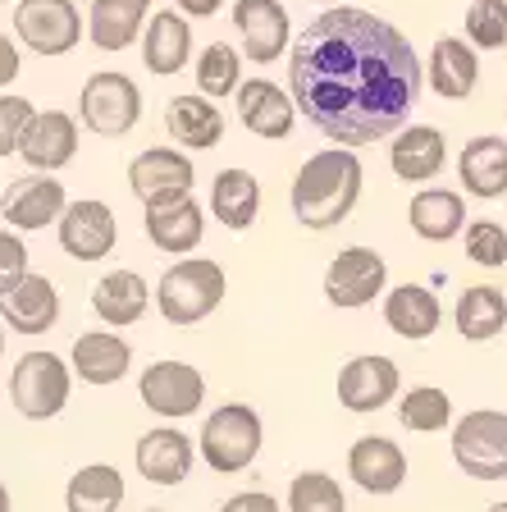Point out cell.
<instances>
[{"label": "cell", "mask_w": 507, "mask_h": 512, "mask_svg": "<svg viewBox=\"0 0 507 512\" xmlns=\"http://www.w3.org/2000/svg\"><path fill=\"white\" fill-rule=\"evenodd\" d=\"M224 293H229V279H224L220 261L188 256V261H179V266H169L165 275H160L156 307H160V316H165L169 325L188 330V325L206 320L215 307H220Z\"/></svg>", "instance_id": "cell-3"}, {"label": "cell", "mask_w": 507, "mask_h": 512, "mask_svg": "<svg viewBox=\"0 0 507 512\" xmlns=\"http://www.w3.org/2000/svg\"><path fill=\"white\" fill-rule=\"evenodd\" d=\"M288 512H348V499L338 490V480L325 471H302L288 485Z\"/></svg>", "instance_id": "cell-37"}, {"label": "cell", "mask_w": 507, "mask_h": 512, "mask_svg": "<svg viewBox=\"0 0 507 512\" xmlns=\"http://www.w3.org/2000/svg\"><path fill=\"white\" fill-rule=\"evenodd\" d=\"M128 188L142 206L151 202H169V197H183L192 192V160L174 147H151L142 156H133L128 165Z\"/></svg>", "instance_id": "cell-14"}, {"label": "cell", "mask_w": 507, "mask_h": 512, "mask_svg": "<svg viewBox=\"0 0 507 512\" xmlns=\"http://www.w3.org/2000/svg\"><path fill=\"white\" fill-rule=\"evenodd\" d=\"M453 320H457V334H462V339H471V343H485V339H494V334H503V325H507L503 288H494V284L462 288Z\"/></svg>", "instance_id": "cell-33"}, {"label": "cell", "mask_w": 507, "mask_h": 512, "mask_svg": "<svg viewBox=\"0 0 507 512\" xmlns=\"http://www.w3.org/2000/svg\"><path fill=\"white\" fill-rule=\"evenodd\" d=\"M69 389H74V375H69V366L55 352H23L10 371L14 412L28 416V421L60 416L64 403H69Z\"/></svg>", "instance_id": "cell-5"}, {"label": "cell", "mask_w": 507, "mask_h": 512, "mask_svg": "<svg viewBox=\"0 0 507 512\" xmlns=\"http://www.w3.org/2000/svg\"><path fill=\"white\" fill-rule=\"evenodd\" d=\"M147 512H160V508H147Z\"/></svg>", "instance_id": "cell-48"}, {"label": "cell", "mask_w": 507, "mask_h": 512, "mask_svg": "<svg viewBox=\"0 0 507 512\" xmlns=\"http://www.w3.org/2000/svg\"><path fill=\"white\" fill-rule=\"evenodd\" d=\"M211 211L224 229L243 234L247 224L261 211V183H256L252 170H220L211 183Z\"/></svg>", "instance_id": "cell-32"}, {"label": "cell", "mask_w": 507, "mask_h": 512, "mask_svg": "<svg viewBox=\"0 0 507 512\" xmlns=\"http://www.w3.org/2000/svg\"><path fill=\"white\" fill-rule=\"evenodd\" d=\"M23 275H28V247L19 234L0 229V293H10Z\"/></svg>", "instance_id": "cell-41"}, {"label": "cell", "mask_w": 507, "mask_h": 512, "mask_svg": "<svg viewBox=\"0 0 507 512\" xmlns=\"http://www.w3.org/2000/svg\"><path fill=\"white\" fill-rule=\"evenodd\" d=\"M384 320H389L393 334L421 343V339H430V334L439 330L444 307H439V298H434L425 284H402V288H393L389 298H384Z\"/></svg>", "instance_id": "cell-29"}, {"label": "cell", "mask_w": 507, "mask_h": 512, "mask_svg": "<svg viewBox=\"0 0 507 512\" xmlns=\"http://www.w3.org/2000/svg\"><path fill=\"white\" fill-rule=\"evenodd\" d=\"M233 28L243 37V55L252 64H275L293 42V23H288V10L279 0H238Z\"/></svg>", "instance_id": "cell-12"}, {"label": "cell", "mask_w": 507, "mask_h": 512, "mask_svg": "<svg viewBox=\"0 0 507 512\" xmlns=\"http://www.w3.org/2000/svg\"><path fill=\"white\" fill-rule=\"evenodd\" d=\"M147 10L151 0H92L87 10V32L101 51H124L142 37L147 28Z\"/></svg>", "instance_id": "cell-27"}, {"label": "cell", "mask_w": 507, "mask_h": 512, "mask_svg": "<svg viewBox=\"0 0 507 512\" xmlns=\"http://www.w3.org/2000/svg\"><path fill=\"white\" fill-rule=\"evenodd\" d=\"M192 55V28L183 14L174 10H156L142 28V64L156 78H174L183 74V64Z\"/></svg>", "instance_id": "cell-19"}, {"label": "cell", "mask_w": 507, "mask_h": 512, "mask_svg": "<svg viewBox=\"0 0 507 512\" xmlns=\"http://www.w3.org/2000/svg\"><path fill=\"white\" fill-rule=\"evenodd\" d=\"M261 416L247 403H224L220 412L206 416L201 426V458L206 467L220 471V476H233V471H247L261 453Z\"/></svg>", "instance_id": "cell-4"}, {"label": "cell", "mask_w": 507, "mask_h": 512, "mask_svg": "<svg viewBox=\"0 0 507 512\" xmlns=\"http://www.w3.org/2000/svg\"><path fill=\"white\" fill-rule=\"evenodd\" d=\"M430 87L444 101H466V96L476 92L480 83V60H476V46L457 42V37H439L430 51Z\"/></svg>", "instance_id": "cell-26"}, {"label": "cell", "mask_w": 507, "mask_h": 512, "mask_svg": "<svg viewBox=\"0 0 507 512\" xmlns=\"http://www.w3.org/2000/svg\"><path fill=\"white\" fill-rule=\"evenodd\" d=\"M444 133L430 124H412L402 128L398 142L389 147V165L402 183H430L434 174L444 170Z\"/></svg>", "instance_id": "cell-25"}, {"label": "cell", "mask_w": 507, "mask_h": 512, "mask_svg": "<svg viewBox=\"0 0 507 512\" xmlns=\"http://www.w3.org/2000/svg\"><path fill=\"white\" fill-rule=\"evenodd\" d=\"M407 224L416 229V238L425 243H448L466 229V202L462 192H448V188H425L412 197L407 206Z\"/></svg>", "instance_id": "cell-28"}, {"label": "cell", "mask_w": 507, "mask_h": 512, "mask_svg": "<svg viewBox=\"0 0 507 512\" xmlns=\"http://www.w3.org/2000/svg\"><path fill=\"white\" fill-rule=\"evenodd\" d=\"M78 119L96 138H124L142 119V92L128 74H92L78 96Z\"/></svg>", "instance_id": "cell-6"}, {"label": "cell", "mask_w": 507, "mask_h": 512, "mask_svg": "<svg viewBox=\"0 0 507 512\" xmlns=\"http://www.w3.org/2000/svg\"><path fill=\"white\" fill-rule=\"evenodd\" d=\"M0 512H10V490H5V480H0Z\"/></svg>", "instance_id": "cell-45"}, {"label": "cell", "mask_w": 507, "mask_h": 512, "mask_svg": "<svg viewBox=\"0 0 507 512\" xmlns=\"http://www.w3.org/2000/svg\"><path fill=\"white\" fill-rule=\"evenodd\" d=\"M453 458L471 480H507V412H466L453 430Z\"/></svg>", "instance_id": "cell-7"}, {"label": "cell", "mask_w": 507, "mask_h": 512, "mask_svg": "<svg viewBox=\"0 0 507 512\" xmlns=\"http://www.w3.org/2000/svg\"><path fill=\"white\" fill-rule=\"evenodd\" d=\"M398 384V366L380 352H366V357H352L338 371V403L348 412H380L384 403L398 398Z\"/></svg>", "instance_id": "cell-15"}, {"label": "cell", "mask_w": 507, "mask_h": 512, "mask_svg": "<svg viewBox=\"0 0 507 512\" xmlns=\"http://www.w3.org/2000/svg\"><path fill=\"white\" fill-rule=\"evenodd\" d=\"M398 421L416 435H434V430H444L453 421V403H448L444 389H434V384H421L412 394L398 403Z\"/></svg>", "instance_id": "cell-36"}, {"label": "cell", "mask_w": 507, "mask_h": 512, "mask_svg": "<svg viewBox=\"0 0 507 512\" xmlns=\"http://www.w3.org/2000/svg\"><path fill=\"white\" fill-rule=\"evenodd\" d=\"M220 512H279V503L261 490H247V494H233L229 503H220Z\"/></svg>", "instance_id": "cell-42"}, {"label": "cell", "mask_w": 507, "mask_h": 512, "mask_svg": "<svg viewBox=\"0 0 507 512\" xmlns=\"http://www.w3.org/2000/svg\"><path fill=\"white\" fill-rule=\"evenodd\" d=\"M0 5H10V0H0Z\"/></svg>", "instance_id": "cell-49"}, {"label": "cell", "mask_w": 507, "mask_h": 512, "mask_svg": "<svg viewBox=\"0 0 507 512\" xmlns=\"http://www.w3.org/2000/svg\"><path fill=\"white\" fill-rule=\"evenodd\" d=\"M466 256L476 261V266H507V229L494 220H476V224H466Z\"/></svg>", "instance_id": "cell-39"}, {"label": "cell", "mask_w": 507, "mask_h": 512, "mask_svg": "<svg viewBox=\"0 0 507 512\" xmlns=\"http://www.w3.org/2000/svg\"><path fill=\"white\" fill-rule=\"evenodd\" d=\"M19 78V46L0 32V87H10Z\"/></svg>", "instance_id": "cell-43"}, {"label": "cell", "mask_w": 507, "mask_h": 512, "mask_svg": "<svg viewBox=\"0 0 507 512\" xmlns=\"http://www.w3.org/2000/svg\"><path fill=\"white\" fill-rule=\"evenodd\" d=\"M489 512H507V499H503V503H494V508H489Z\"/></svg>", "instance_id": "cell-46"}, {"label": "cell", "mask_w": 507, "mask_h": 512, "mask_svg": "<svg viewBox=\"0 0 507 512\" xmlns=\"http://www.w3.org/2000/svg\"><path fill=\"white\" fill-rule=\"evenodd\" d=\"M119 238V220L106 202L83 197V202H69L60 211V247L74 261H101V256L115 252Z\"/></svg>", "instance_id": "cell-11"}, {"label": "cell", "mask_w": 507, "mask_h": 512, "mask_svg": "<svg viewBox=\"0 0 507 512\" xmlns=\"http://www.w3.org/2000/svg\"><path fill=\"white\" fill-rule=\"evenodd\" d=\"M425 69L393 23L338 5L288 51V96L338 147H366L398 133L421 101Z\"/></svg>", "instance_id": "cell-1"}, {"label": "cell", "mask_w": 507, "mask_h": 512, "mask_svg": "<svg viewBox=\"0 0 507 512\" xmlns=\"http://www.w3.org/2000/svg\"><path fill=\"white\" fill-rule=\"evenodd\" d=\"M124 503V476L106 462H92V467H78L69 490H64V508L69 512H119Z\"/></svg>", "instance_id": "cell-34"}, {"label": "cell", "mask_w": 507, "mask_h": 512, "mask_svg": "<svg viewBox=\"0 0 507 512\" xmlns=\"http://www.w3.org/2000/svg\"><path fill=\"white\" fill-rule=\"evenodd\" d=\"M220 5H224V0H179V10L192 14V19H211Z\"/></svg>", "instance_id": "cell-44"}, {"label": "cell", "mask_w": 507, "mask_h": 512, "mask_svg": "<svg viewBox=\"0 0 507 512\" xmlns=\"http://www.w3.org/2000/svg\"><path fill=\"white\" fill-rule=\"evenodd\" d=\"M201 234H206V220H201V206L192 202V192L147 206V238L160 252L183 256L201 243Z\"/></svg>", "instance_id": "cell-20"}, {"label": "cell", "mask_w": 507, "mask_h": 512, "mask_svg": "<svg viewBox=\"0 0 507 512\" xmlns=\"http://www.w3.org/2000/svg\"><path fill=\"white\" fill-rule=\"evenodd\" d=\"M128 366H133V348H128V339H119V334H110V330L78 334V343H74V375L83 384H96V389L119 384L128 375Z\"/></svg>", "instance_id": "cell-22"}, {"label": "cell", "mask_w": 507, "mask_h": 512, "mask_svg": "<svg viewBox=\"0 0 507 512\" xmlns=\"http://www.w3.org/2000/svg\"><path fill=\"white\" fill-rule=\"evenodd\" d=\"M238 83H243V55L233 51L229 42H211L197 55V87L206 101L238 92Z\"/></svg>", "instance_id": "cell-35"}, {"label": "cell", "mask_w": 507, "mask_h": 512, "mask_svg": "<svg viewBox=\"0 0 507 512\" xmlns=\"http://www.w3.org/2000/svg\"><path fill=\"white\" fill-rule=\"evenodd\" d=\"M457 174H462L471 197H485V202L503 197L507 192V138H471L462 147Z\"/></svg>", "instance_id": "cell-30"}, {"label": "cell", "mask_w": 507, "mask_h": 512, "mask_svg": "<svg viewBox=\"0 0 507 512\" xmlns=\"http://www.w3.org/2000/svg\"><path fill=\"white\" fill-rule=\"evenodd\" d=\"M466 37L480 51H503L507 46V0H476L466 10Z\"/></svg>", "instance_id": "cell-38"}, {"label": "cell", "mask_w": 507, "mask_h": 512, "mask_svg": "<svg viewBox=\"0 0 507 512\" xmlns=\"http://www.w3.org/2000/svg\"><path fill=\"white\" fill-rule=\"evenodd\" d=\"M64 206H69L64 202V183H55L51 174H23L0 192V215L10 220V229H23V234L60 220Z\"/></svg>", "instance_id": "cell-16"}, {"label": "cell", "mask_w": 507, "mask_h": 512, "mask_svg": "<svg viewBox=\"0 0 507 512\" xmlns=\"http://www.w3.org/2000/svg\"><path fill=\"white\" fill-rule=\"evenodd\" d=\"M147 302H151V288L138 270H110V275L96 279L92 288V311L106 325L124 330V325H138L147 316Z\"/></svg>", "instance_id": "cell-24"}, {"label": "cell", "mask_w": 507, "mask_h": 512, "mask_svg": "<svg viewBox=\"0 0 507 512\" xmlns=\"http://www.w3.org/2000/svg\"><path fill=\"white\" fill-rule=\"evenodd\" d=\"M14 32L37 55H69L83 42V14L74 0H19L14 5Z\"/></svg>", "instance_id": "cell-8"}, {"label": "cell", "mask_w": 507, "mask_h": 512, "mask_svg": "<svg viewBox=\"0 0 507 512\" xmlns=\"http://www.w3.org/2000/svg\"><path fill=\"white\" fill-rule=\"evenodd\" d=\"M133 462H138V471L151 485H179L192 471V439L169 426L147 430V435L138 439V448H133Z\"/></svg>", "instance_id": "cell-23"}, {"label": "cell", "mask_w": 507, "mask_h": 512, "mask_svg": "<svg viewBox=\"0 0 507 512\" xmlns=\"http://www.w3.org/2000/svg\"><path fill=\"white\" fill-rule=\"evenodd\" d=\"M32 119V101L28 96H0V156H14L19 151L23 128Z\"/></svg>", "instance_id": "cell-40"}, {"label": "cell", "mask_w": 507, "mask_h": 512, "mask_svg": "<svg viewBox=\"0 0 507 512\" xmlns=\"http://www.w3.org/2000/svg\"><path fill=\"white\" fill-rule=\"evenodd\" d=\"M0 320L14 334H46L60 320V293L46 275H23L10 293H0Z\"/></svg>", "instance_id": "cell-18"}, {"label": "cell", "mask_w": 507, "mask_h": 512, "mask_svg": "<svg viewBox=\"0 0 507 512\" xmlns=\"http://www.w3.org/2000/svg\"><path fill=\"white\" fill-rule=\"evenodd\" d=\"M348 476L357 480L366 494H393L407 480V458L402 448L384 435H366L352 444L348 453Z\"/></svg>", "instance_id": "cell-21"}, {"label": "cell", "mask_w": 507, "mask_h": 512, "mask_svg": "<svg viewBox=\"0 0 507 512\" xmlns=\"http://www.w3.org/2000/svg\"><path fill=\"white\" fill-rule=\"evenodd\" d=\"M361 197V160L357 151L329 147L311 156L293 179V215L307 229H334L352 215Z\"/></svg>", "instance_id": "cell-2"}, {"label": "cell", "mask_w": 507, "mask_h": 512, "mask_svg": "<svg viewBox=\"0 0 507 512\" xmlns=\"http://www.w3.org/2000/svg\"><path fill=\"white\" fill-rule=\"evenodd\" d=\"M238 119H243L247 133H256V138L265 142H279L293 133V96L284 92L279 83H270V78H247V83H238Z\"/></svg>", "instance_id": "cell-17"}, {"label": "cell", "mask_w": 507, "mask_h": 512, "mask_svg": "<svg viewBox=\"0 0 507 512\" xmlns=\"http://www.w3.org/2000/svg\"><path fill=\"white\" fill-rule=\"evenodd\" d=\"M78 151V119L64 115V110H32L28 128L19 138V156L28 160L32 170L55 174L64 170Z\"/></svg>", "instance_id": "cell-13"}, {"label": "cell", "mask_w": 507, "mask_h": 512, "mask_svg": "<svg viewBox=\"0 0 507 512\" xmlns=\"http://www.w3.org/2000/svg\"><path fill=\"white\" fill-rule=\"evenodd\" d=\"M0 352H5V330H0Z\"/></svg>", "instance_id": "cell-47"}, {"label": "cell", "mask_w": 507, "mask_h": 512, "mask_svg": "<svg viewBox=\"0 0 507 512\" xmlns=\"http://www.w3.org/2000/svg\"><path fill=\"white\" fill-rule=\"evenodd\" d=\"M384 279H389V266L375 247H343L325 270V298L343 311L370 307L375 293H384Z\"/></svg>", "instance_id": "cell-9"}, {"label": "cell", "mask_w": 507, "mask_h": 512, "mask_svg": "<svg viewBox=\"0 0 507 512\" xmlns=\"http://www.w3.org/2000/svg\"><path fill=\"white\" fill-rule=\"evenodd\" d=\"M138 394H142V407H151L156 416H169V421H179V416H192L201 407L206 380H201V371L188 362H156L142 371Z\"/></svg>", "instance_id": "cell-10"}, {"label": "cell", "mask_w": 507, "mask_h": 512, "mask_svg": "<svg viewBox=\"0 0 507 512\" xmlns=\"http://www.w3.org/2000/svg\"><path fill=\"white\" fill-rule=\"evenodd\" d=\"M165 124H169V138L192 151H211L224 138V115L206 96H174L165 110Z\"/></svg>", "instance_id": "cell-31"}]
</instances>
